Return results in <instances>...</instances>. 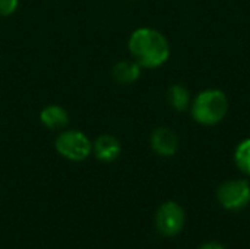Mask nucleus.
<instances>
[{"instance_id":"nucleus-1","label":"nucleus","mask_w":250,"mask_h":249,"mask_svg":"<svg viewBox=\"0 0 250 249\" xmlns=\"http://www.w3.org/2000/svg\"><path fill=\"white\" fill-rule=\"evenodd\" d=\"M127 48L142 69H157L170 59V43L166 35L148 26L138 28L130 34Z\"/></svg>"},{"instance_id":"nucleus-2","label":"nucleus","mask_w":250,"mask_h":249,"mask_svg":"<svg viewBox=\"0 0 250 249\" xmlns=\"http://www.w3.org/2000/svg\"><path fill=\"white\" fill-rule=\"evenodd\" d=\"M190 114L193 120L204 126H214L223 122L229 113V98L221 90L201 91L190 104Z\"/></svg>"},{"instance_id":"nucleus-3","label":"nucleus","mask_w":250,"mask_h":249,"mask_svg":"<svg viewBox=\"0 0 250 249\" xmlns=\"http://www.w3.org/2000/svg\"><path fill=\"white\" fill-rule=\"evenodd\" d=\"M56 151L66 160L83 161L92 154V141L79 129H63L54 139Z\"/></svg>"},{"instance_id":"nucleus-4","label":"nucleus","mask_w":250,"mask_h":249,"mask_svg":"<svg viewBox=\"0 0 250 249\" xmlns=\"http://www.w3.org/2000/svg\"><path fill=\"white\" fill-rule=\"evenodd\" d=\"M221 205L231 211H239L250 203V185L245 179L224 182L217 192Z\"/></svg>"},{"instance_id":"nucleus-5","label":"nucleus","mask_w":250,"mask_h":249,"mask_svg":"<svg viewBox=\"0 0 250 249\" xmlns=\"http://www.w3.org/2000/svg\"><path fill=\"white\" fill-rule=\"evenodd\" d=\"M183 225H185V213L177 203L168 201L158 208L155 216V226L161 235L174 236L183 229Z\"/></svg>"},{"instance_id":"nucleus-6","label":"nucleus","mask_w":250,"mask_h":249,"mask_svg":"<svg viewBox=\"0 0 250 249\" xmlns=\"http://www.w3.org/2000/svg\"><path fill=\"white\" fill-rule=\"evenodd\" d=\"M149 145L152 151L161 157H173L177 150H179V136L177 134L167 128V126H160L155 128L149 136Z\"/></svg>"},{"instance_id":"nucleus-7","label":"nucleus","mask_w":250,"mask_h":249,"mask_svg":"<svg viewBox=\"0 0 250 249\" xmlns=\"http://www.w3.org/2000/svg\"><path fill=\"white\" fill-rule=\"evenodd\" d=\"M92 153L97 160L103 163H113L122 154V144L114 135L103 134L92 142Z\"/></svg>"},{"instance_id":"nucleus-8","label":"nucleus","mask_w":250,"mask_h":249,"mask_svg":"<svg viewBox=\"0 0 250 249\" xmlns=\"http://www.w3.org/2000/svg\"><path fill=\"white\" fill-rule=\"evenodd\" d=\"M40 122L44 128L51 131H63L69 126V112L59 104H48L40 112Z\"/></svg>"},{"instance_id":"nucleus-9","label":"nucleus","mask_w":250,"mask_h":249,"mask_svg":"<svg viewBox=\"0 0 250 249\" xmlns=\"http://www.w3.org/2000/svg\"><path fill=\"white\" fill-rule=\"evenodd\" d=\"M142 73V68L133 60H120L114 63L111 69V78L114 82L120 85H132L135 84Z\"/></svg>"},{"instance_id":"nucleus-10","label":"nucleus","mask_w":250,"mask_h":249,"mask_svg":"<svg viewBox=\"0 0 250 249\" xmlns=\"http://www.w3.org/2000/svg\"><path fill=\"white\" fill-rule=\"evenodd\" d=\"M167 101L173 110L182 113L190 109L192 97H190L189 90L183 84H173L167 90Z\"/></svg>"},{"instance_id":"nucleus-11","label":"nucleus","mask_w":250,"mask_h":249,"mask_svg":"<svg viewBox=\"0 0 250 249\" xmlns=\"http://www.w3.org/2000/svg\"><path fill=\"white\" fill-rule=\"evenodd\" d=\"M234 163L237 169L250 176V138L243 139L234 151Z\"/></svg>"},{"instance_id":"nucleus-12","label":"nucleus","mask_w":250,"mask_h":249,"mask_svg":"<svg viewBox=\"0 0 250 249\" xmlns=\"http://www.w3.org/2000/svg\"><path fill=\"white\" fill-rule=\"evenodd\" d=\"M19 7V0H0V18L12 16Z\"/></svg>"},{"instance_id":"nucleus-13","label":"nucleus","mask_w":250,"mask_h":249,"mask_svg":"<svg viewBox=\"0 0 250 249\" xmlns=\"http://www.w3.org/2000/svg\"><path fill=\"white\" fill-rule=\"evenodd\" d=\"M199 249H224L221 245H218V244H215V242H209V244H205V245H202Z\"/></svg>"},{"instance_id":"nucleus-14","label":"nucleus","mask_w":250,"mask_h":249,"mask_svg":"<svg viewBox=\"0 0 250 249\" xmlns=\"http://www.w3.org/2000/svg\"><path fill=\"white\" fill-rule=\"evenodd\" d=\"M129 1H138V0H129Z\"/></svg>"}]
</instances>
